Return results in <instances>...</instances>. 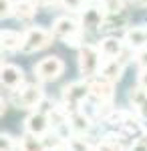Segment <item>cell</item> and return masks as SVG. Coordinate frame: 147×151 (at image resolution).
Instances as JSON below:
<instances>
[{"label": "cell", "instance_id": "obj_1", "mask_svg": "<svg viewBox=\"0 0 147 151\" xmlns=\"http://www.w3.org/2000/svg\"><path fill=\"white\" fill-rule=\"evenodd\" d=\"M79 73L83 75V79H93L95 75L101 73L103 67V55L101 50L93 45H83L79 48Z\"/></svg>", "mask_w": 147, "mask_h": 151}, {"label": "cell", "instance_id": "obj_2", "mask_svg": "<svg viewBox=\"0 0 147 151\" xmlns=\"http://www.w3.org/2000/svg\"><path fill=\"white\" fill-rule=\"evenodd\" d=\"M107 14H109V8H107L105 0H91L81 10V22L89 30H97V28L103 26Z\"/></svg>", "mask_w": 147, "mask_h": 151}, {"label": "cell", "instance_id": "obj_3", "mask_svg": "<svg viewBox=\"0 0 147 151\" xmlns=\"http://www.w3.org/2000/svg\"><path fill=\"white\" fill-rule=\"evenodd\" d=\"M91 97V83L87 81H75V83H68L67 87L63 89V101H65V107L71 111L79 109V105Z\"/></svg>", "mask_w": 147, "mask_h": 151}, {"label": "cell", "instance_id": "obj_4", "mask_svg": "<svg viewBox=\"0 0 147 151\" xmlns=\"http://www.w3.org/2000/svg\"><path fill=\"white\" fill-rule=\"evenodd\" d=\"M24 40H22V50L24 55H30V52H36V50H43L50 45L53 40V32H46L45 28L40 26H32L24 32Z\"/></svg>", "mask_w": 147, "mask_h": 151}, {"label": "cell", "instance_id": "obj_5", "mask_svg": "<svg viewBox=\"0 0 147 151\" xmlns=\"http://www.w3.org/2000/svg\"><path fill=\"white\" fill-rule=\"evenodd\" d=\"M14 93V105L18 109H36L45 101V91L40 85H24L20 91Z\"/></svg>", "mask_w": 147, "mask_h": 151}, {"label": "cell", "instance_id": "obj_6", "mask_svg": "<svg viewBox=\"0 0 147 151\" xmlns=\"http://www.w3.org/2000/svg\"><path fill=\"white\" fill-rule=\"evenodd\" d=\"M34 75L38 81H57L65 73V63L58 57H46L34 65Z\"/></svg>", "mask_w": 147, "mask_h": 151}, {"label": "cell", "instance_id": "obj_7", "mask_svg": "<svg viewBox=\"0 0 147 151\" xmlns=\"http://www.w3.org/2000/svg\"><path fill=\"white\" fill-rule=\"evenodd\" d=\"M48 129H50V121H48V113H45V111H36L24 119V131L26 133L45 137L48 133Z\"/></svg>", "mask_w": 147, "mask_h": 151}, {"label": "cell", "instance_id": "obj_8", "mask_svg": "<svg viewBox=\"0 0 147 151\" xmlns=\"http://www.w3.org/2000/svg\"><path fill=\"white\" fill-rule=\"evenodd\" d=\"M113 85H115V83L107 81L105 77H99V79L91 81V99L97 101L99 105L111 103V99H113V95H115Z\"/></svg>", "mask_w": 147, "mask_h": 151}, {"label": "cell", "instance_id": "obj_9", "mask_svg": "<svg viewBox=\"0 0 147 151\" xmlns=\"http://www.w3.org/2000/svg\"><path fill=\"white\" fill-rule=\"evenodd\" d=\"M2 85L10 91H16L24 85V70L16 65H2Z\"/></svg>", "mask_w": 147, "mask_h": 151}, {"label": "cell", "instance_id": "obj_10", "mask_svg": "<svg viewBox=\"0 0 147 151\" xmlns=\"http://www.w3.org/2000/svg\"><path fill=\"white\" fill-rule=\"evenodd\" d=\"M79 30H81L79 24L75 22L73 18H68V16H61V18H57V20L53 22V36H57L61 40L71 38L73 35H77Z\"/></svg>", "mask_w": 147, "mask_h": 151}, {"label": "cell", "instance_id": "obj_11", "mask_svg": "<svg viewBox=\"0 0 147 151\" xmlns=\"http://www.w3.org/2000/svg\"><path fill=\"white\" fill-rule=\"evenodd\" d=\"M129 103L141 119H147V89L143 87H131L129 89Z\"/></svg>", "mask_w": 147, "mask_h": 151}, {"label": "cell", "instance_id": "obj_12", "mask_svg": "<svg viewBox=\"0 0 147 151\" xmlns=\"http://www.w3.org/2000/svg\"><path fill=\"white\" fill-rule=\"evenodd\" d=\"M68 129L77 135H85L87 131L91 129V117L81 111V109H75L68 113Z\"/></svg>", "mask_w": 147, "mask_h": 151}, {"label": "cell", "instance_id": "obj_13", "mask_svg": "<svg viewBox=\"0 0 147 151\" xmlns=\"http://www.w3.org/2000/svg\"><path fill=\"white\" fill-rule=\"evenodd\" d=\"M125 69V60L121 57L119 58H109V60H103V67H101V77H105L107 81L117 83L123 75Z\"/></svg>", "mask_w": 147, "mask_h": 151}, {"label": "cell", "instance_id": "obj_14", "mask_svg": "<svg viewBox=\"0 0 147 151\" xmlns=\"http://www.w3.org/2000/svg\"><path fill=\"white\" fill-rule=\"evenodd\" d=\"M99 50L103 55V60H109V58H119L123 52V42L117 38V36H105L99 45Z\"/></svg>", "mask_w": 147, "mask_h": 151}, {"label": "cell", "instance_id": "obj_15", "mask_svg": "<svg viewBox=\"0 0 147 151\" xmlns=\"http://www.w3.org/2000/svg\"><path fill=\"white\" fill-rule=\"evenodd\" d=\"M125 45L131 48H145L147 47V28L145 26H133L125 32Z\"/></svg>", "mask_w": 147, "mask_h": 151}, {"label": "cell", "instance_id": "obj_16", "mask_svg": "<svg viewBox=\"0 0 147 151\" xmlns=\"http://www.w3.org/2000/svg\"><path fill=\"white\" fill-rule=\"evenodd\" d=\"M18 149L20 151H46V143L38 135H32V133H26L20 137L18 141Z\"/></svg>", "mask_w": 147, "mask_h": 151}, {"label": "cell", "instance_id": "obj_17", "mask_svg": "<svg viewBox=\"0 0 147 151\" xmlns=\"http://www.w3.org/2000/svg\"><path fill=\"white\" fill-rule=\"evenodd\" d=\"M22 40L24 36H20L14 30H2V50H6V52H14V50L22 48Z\"/></svg>", "mask_w": 147, "mask_h": 151}, {"label": "cell", "instance_id": "obj_18", "mask_svg": "<svg viewBox=\"0 0 147 151\" xmlns=\"http://www.w3.org/2000/svg\"><path fill=\"white\" fill-rule=\"evenodd\" d=\"M121 133H123L125 137H133V139H135L137 135L143 133V125H141V121H139L137 117H133L131 113H127L123 125H121Z\"/></svg>", "mask_w": 147, "mask_h": 151}, {"label": "cell", "instance_id": "obj_19", "mask_svg": "<svg viewBox=\"0 0 147 151\" xmlns=\"http://www.w3.org/2000/svg\"><path fill=\"white\" fill-rule=\"evenodd\" d=\"M34 12H36V4H34L32 0H20V2L14 4V16L20 18V20L32 18Z\"/></svg>", "mask_w": 147, "mask_h": 151}, {"label": "cell", "instance_id": "obj_20", "mask_svg": "<svg viewBox=\"0 0 147 151\" xmlns=\"http://www.w3.org/2000/svg\"><path fill=\"white\" fill-rule=\"evenodd\" d=\"M127 24V14L123 10H117V12H109L107 14V18H105V22H103L101 28L105 30H111V28H121Z\"/></svg>", "mask_w": 147, "mask_h": 151}, {"label": "cell", "instance_id": "obj_21", "mask_svg": "<svg viewBox=\"0 0 147 151\" xmlns=\"http://www.w3.org/2000/svg\"><path fill=\"white\" fill-rule=\"evenodd\" d=\"M119 137L117 135H107L103 141H99L97 143V147H95V151H125V147H123V143L121 141H117Z\"/></svg>", "mask_w": 147, "mask_h": 151}, {"label": "cell", "instance_id": "obj_22", "mask_svg": "<svg viewBox=\"0 0 147 151\" xmlns=\"http://www.w3.org/2000/svg\"><path fill=\"white\" fill-rule=\"evenodd\" d=\"M67 143L68 147H71V151H95V147L91 145L89 141L85 139L83 135H71V137H67Z\"/></svg>", "mask_w": 147, "mask_h": 151}, {"label": "cell", "instance_id": "obj_23", "mask_svg": "<svg viewBox=\"0 0 147 151\" xmlns=\"http://www.w3.org/2000/svg\"><path fill=\"white\" fill-rule=\"evenodd\" d=\"M18 147V141L12 137L10 133H2L0 135V151H14Z\"/></svg>", "mask_w": 147, "mask_h": 151}, {"label": "cell", "instance_id": "obj_24", "mask_svg": "<svg viewBox=\"0 0 147 151\" xmlns=\"http://www.w3.org/2000/svg\"><path fill=\"white\" fill-rule=\"evenodd\" d=\"M65 10H73V12H81L85 6V0H61Z\"/></svg>", "mask_w": 147, "mask_h": 151}, {"label": "cell", "instance_id": "obj_25", "mask_svg": "<svg viewBox=\"0 0 147 151\" xmlns=\"http://www.w3.org/2000/svg\"><path fill=\"white\" fill-rule=\"evenodd\" d=\"M131 151H147V131H143L135 139V143L131 145Z\"/></svg>", "mask_w": 147, "mask_h": 151}, {"label": "cell", "instance_id": "obj_26", "mask_svg": "<svg viewBox=\"0 0 147 151\" xmlns=\"http://www.w3.org/2000/svg\"><path fill=\"white\" fill-rule=\"evenodd\" d=\"M0 8H2V18H8L14 14V4H12L10 0H0Z\"/></svg>", "mask_w": 147, "mask_h": 151}, {"label": "cell", "instance_id": "obj_27", "mask_svg": "<svg viewBox=\"0 0 147 151\" xmlns=\"http://www.w3.org/2000/svg\"><path fill=\"white\" fill-rule=\"evenodd\" d=\"M135 63L141 67V69H147V47L145 48H139L135 55Z\"/></svg>", "mask_w": 147, "mask_h": 151}, {"label": "cell", "instance_id": "obj_28", "mask_svg": "<svg viewBox=\"0 0 147 151\" xmlns=\"http://www.w3.org/2000/svg\"><path fill=\"white\" fill-rule=\"evenodd\" d=\"M81 42H83V35H81V30L77 32V35H73L71 38H67V40H65V45H67V47H79V48L83 47Z\"/></svg>", "mask_w": 147, "mask_h": 151}, {"label": "cell", "instance_id": "obj_29", "mask_svg": "<svg viewBox=\"0 0 147 151\" xmlns=\"http://www.w3.org/2000/svg\"><path fill=\"white\" fill-rule=\"evenodd\" d=\"M137 83H139V87L147 89V69H141L139 77H137Z\"/></svg>", "mask_w": 147, "mask_h": 151}, {"label": "cell", "instance_id": "obj_30", "mask_svg": "<svg viewBox=\"0 0 147 151\" xmlns=\"http://www.w3.org/2000/svg\"><path fill=\"white\" fill-rule=\"evenodd\" d=\"M57 2H61V0H36V4H40V6H53Z\"/></svg>", "mask_w": 147, "mask_h": 151}, {"label": "cell", "instance_id": "obj_31", "mask_svg": "<svg viewBox=\"0 0 147 151\" xmlns=\"http://www.w3.org/2000/svg\"><path fill=\"white\" fill-rule=\"evenodd\" d=\"M53 151H71V147H68V143L65 141V143H61L57 147H53Z\"/></svg>", "mask_w": 147, "mask_h": 151}, {"label": "cell", "instance_id": "obj_32", "mask_svg": "<svg viewBox=\"0 0 147 151\" xmlns=\"http://www.w3.org/2000/svg\"><path fill=\"white\" fill-rule=\"evenodd\" d=\"M137 6H147V0H133Z\"/></svg>", "mask_w": 147, "mask_h": 151}]
</instances>
